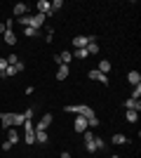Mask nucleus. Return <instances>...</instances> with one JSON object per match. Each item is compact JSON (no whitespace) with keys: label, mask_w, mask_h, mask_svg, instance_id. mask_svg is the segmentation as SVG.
I'll return each mask as SVG.
<instances>
[{"label":"nucleus","mask_w":141,"mask_h":158,"mask_svg":"<svg viewBox=\"0 0 141 158\" xmlns=\"http://www.w3.org/2000/svg\"><path fill=\"white\" fill-rule=\"evenodd\" d=\"M33 113H35L33 106L26 109V113H0V123H2L5 130H10V127H21L26 120L33 118Z\"/></svg>","instance_id":"1"},{"label":"nucleus","mask_w":141,"mask_h":158,"mask_svg":"<svg viewBox=\"0 0 141 158\" xmlns=\"http://www.w3.org/2000/svg\"><path fill=\"white\" fill-rule=\"evenodd\" d=\"M66 113L85 116V118H87V125H89V127H99V118H96L94 109H89V106H85V104H80V106H66Z\"/></svg>","instance_id":"2"},{"label":"nucleus","mask_w":141,"mask_h":158,"mask_svg":"<svg viewBox=\"0 0 141 158\" xmlns=\"http://www.w3.org/2000/svg\"><path fill=\"white\" fill-rule=\"evenodd\" d=\"M24 142H26V144H35V125L31 120L24 123Z\"/></svg>","instance_id":"3"},{"label":"nucleus","mask_w":141,"mask_h":158,"mask_svg":"<svg viewBox=\"0 0 141 158\" xmlns=\"http://www.w3.org/2000/svg\"><path fill=\"white\" fill-rule=\"evenodd\" d=\"M94 40H96L94 35H75L71 45H75V50H82V47H87L89 43H94Z\"/></svg>","instance_id":"4"},{"label":"nucleus","mask_w":141,"mask_h":158,"mask_svg":"<svg viewBox=\"0 0 141 158\" xmlns=\"http://www.w3.org/2000/svg\"><path fill=\"white\" fill-rule=\"evenodd\" d=\"M82 139H85V149H87L89 153H96V144H94V132L85 130V132H82Z\"/></svg>","instance_id":"5"},{"label":"nucleus","mask_w":141,"mask_h":158,"mask_svg":"<svg viewBox=\"0 0 141 158\" xmlns=\"http://www.w3.org/2000/svg\"><path fill=\"white\" fill-rule=\"evenodd\" d=\"M73 130L78 132V135H82L85 130H89L87 118H85V116H75V120H73Z\"/></svg>","instance_id":"6"},{"label":"nucleus","mask_w":141,"mask_h":158,"mask_svg":"<svg viewBox=\"0 0 141 158\" xmlns=\"http://www.w3.org/2000/svg\"><path fill=\"white\" fill-rule=\"evenodd\" d=\"M54 120L52 113H45L40 120H38V125H35V132H47V127H49V123Z\"/></svg>","instance_id":"7"},{"label":"nucleus","mask_w":141,"mask_h":158,"mask_svg":"<svg viewBox=\"0 0 141 158\" xmlns=\"http://www.w3.org/2000/svg\"><path fill=\"white\" fill-rule=\"evenodd\" d=\"M45 14H31V28H38V31H42V26H45Z\"/></svg>","instance_id":"8"},{"label":"nucleus","mask_w":141,"mask_h":158,"mask_svg":"<svg viewBox=\"0 0 141 158\" xmlns=\"http://www.w3.org/2000/svg\"><path fill=\"white\" fill-rule=\"evenodd\" d=\"M54 59H57V64H71V61H73V52H71V50H64L61 54H54Z\"/></svg>","instance_id":"9"},{"label":"nucleus","mask_w":141,"mask_h":158,"mask_svg":"<svg viewBox=\"0 0 141 158\" xmlns=\"http://www.w3.org/2000/svg\"><path fill=\"white\" fill-rule=\"evenodd\" d=\"M12 14H14V19H19V17H24V14H28V5H26V2H17V5L12 7Z\"/></svg>","instance_id":"10"},{"label":"nucleus","mask_w":141,"mask_h":158,"mask_svg":"<svg viewBox=\"0 0 141 158\" xmlns=\"http://www.w3.org/2000/svg\"><path fill=\"white\" fill-rule=\"evenodd\" d=\"M38 14H45V17H52V7H49V2L47 0H38Z\"/></svg>","instance_id":"11"},{"label":"nucleus","mask_w":141,"mask_h":158,"mask_svg":"<svg viewBox=\"0 0 141 158\" xmlns=\"http://www.w3.org/2000/svg\"><path fill=\"white\" fill-rule=\"evenodd\" d=\"M122 106H125V111H141V102L139 99H132V97H129Z\"/></svg>","instance_id":"12"},{"label":"nucleus","mask_w":141,"mask_h":158,"mask_svg":"<svg viewBox=\"0 0 141 158\" xmlns=\"http://www.w3.org/2000/svg\"><path fill=\"white\" fill-rule=\"evenodd\" d=\"M87 76H89V78H92V80H99V83H104V85H111V80H108V76H104V73H99V71H96V69H94V71H89Z\"/></svg>","instance_id":"13"},{"label":"nucleus","mask_w":141,"mask_h":158,"mask_svg":"<svg viewBox=\"0 0 141 158\" xmlns=\"http://www.w3.org/2000/svg\"><path fill=\"white\" fill-rule=\"evenodd\" d=\"M7 142H10V144H17V142H21V137H19V130H17V127H10V130H7Z\"/></svg>","instance_id":"14"},{"label":"nucleus","mask_w":141,"mask_h":158,"mask_svg":"<svg viewBox=\"0 0 141 158\" xmlns=\"http://www.w3.org/2000/svg\"><path fill=\"white\" fill-rule=\"evenodd\" d=\"M129 139L125 137V135H120V132H115L113 137H111V144H115V146H122V144H127Z\"/></svg>","instance_id":"15"},{"label":"nucleus","mask_w":141,"mask_h":158,"mask_svg":"<svg viewBox=\"0 0 141 158\" xmlns=\"http://www.w3.org/2000/svg\"><path fill=\"white\" fill-rule=\"evenodd\" d=\"M127 80L132 83V87H134V85H141V73H139V71H129V73H127Z\"/></svg>","instance_id":"16"},{"label":"nucleus","mask_w":141,"mask_h":158,"mask_svg":"<svg viewBox=\"0 0 141 158\" xmlns=\"http://www.w3.org/2000/svg\"><path fill=\"white\" fill-rule=\"evenodd\" d=\"M68 78V64H59V71H57V80H66Z\"/></svg>","instance_id":"17"},{"label":"nucleus","mask_w":141,"mask_h":158,"mask_svg":"<svg viewBox=\"0 0 141 158\" xmlns=\"http://www.w3.org/2000/svg\"><path fill=\"white\" fill-rule=\"evenodd\" d=\"M2 38H5V43H7V45H17V35H14V31H12V28H7V31L2 33Z\"/></svg>","instance_id":"18"},{"label":"nucleus","mask_w":141,"mask_h":158,"mask_svg":"<svg viewBox=\"0 0 141 158\" xmlns=\"http://www.w3.org/2000/svg\"><path fill=\"white\" fill-rule=\"evenodd\" d=\"M111 69H113V66H111V61H108V59H101V61H99V69H96V71L104 73V76H108V71H111Z\"/></svg>","instance_id":"19"},{"label":"nucleus","mask_w":141,"mask_h":158,"mask_svg":"<svg viewBox=\"0 0 141 158\" xmlns=\"http://www.w3.org/2000/svg\"><path fill=\"white\" fill-rule=\"evenodd\" d=\"M40 33H42V31H38V28H31V26L24 28V35H26V38H38Z\"/></svg>","instance_id":"20"},{"label":"nucleus","mask_w":141,"mask_h":158,"mask_svg":"<svg viewBox=\"0 0 141 158\" xmlns=\"http://www.w3.org/2000/svg\"><path fill=\"white\" fill-rule=\"evenodd\" d=\"M125 118H127V123H136L139 120V111H125Z\"/></svg>","instance_id":"21"},{"label":"nucleus","mask_w":141,"mask_h":158,"mask_svg":"<svg viewBox=\"0 0 141 158\" xmlns=\"http://www.w3.org/2000/svg\"><path fill=\"white\" fill-rule=\"evenodd\" d=\"M35 142H38V144H47V142H49L47 132H35Z\"/></svg>","instance_id":"22"},{"label":"nucleus","mask_w":141,"mask_h":158,"mask_svg":"<svg viewBox=\"0 0 141 158\" xmlns=\"http://www.w3.org/2000/svg\"><path fill=\"white\" fill-rule=\"evenodd\" d=\"M17 21H19V26L28 28V26H31V14H24V17H19V19H17Z\"/></svg>","instance_id":"23"},{"label":"nucleus","mask_w":141,"mask_h":158,"mask_svg":"<svg viewBox=\"0 0 141 158\" xmlns=\"http://www.w3.org/2000/svg\"><path fill=\"white\" fill-rule=\"evenodd\" d=\"M89 54H87V50H85V47H82V50H75L73 52V59H87Z\"/></svg>","instance_id":"24"},{"label":"nucleus","mask_w":141,"mask_h":158,"mask_svg":"<svg viewBox=\"0 0 141 158\" xmlns=\"http://www.w3.org/2000/svg\"><path fill=\"white\" fill-rule=\"evenodd\" d=\"M85 50H87V54H99V45H96V40H94V43H89Z\"/></svg>","instance_id":"25"},{"label":"nucleus","mask_w":141,"mask_h":158,"mask_svg":"<svg viewBox=\"0 0 141 158\" xmlns=\"http://www.w3.org/2000/svg\"><path fill=\"white\" fill-rule=\"evenodd\" d=\"M49 7H52V14H54V12H59L61 7H64V2H61V0H54V2H49Z\"/></svg>","instance_id":"26"},{"label":"nucleus","mask_w":141,"mask_h":158,"mask_svg":"<svg viewBox=\"0 0 141 158\" xmlns=\"http://www.w3.org/2000/svg\"><path fill=\"white\" fill-rule=\"evenodd\" d=\"M94 144H96V151H104V149H106V142L99 139V137H94Z\"/></svg>","instance_id":"27"},{"label":"nucleus","mask_w":141,"mask_h":158,"mask_svg":"<svg viewBox=\"0 0 141 158\" xmlns=\"http://www.w3.org/2000/svg\"><path fill=\"white\" fill-rule=\"evenodd\" d=\"M19 64V57H17V54H10V57H7V66H17Z\"/></svg>","instance_id":"28"},{"label":"nucleus","mask_w":141,"mask_h":158,"mask_svg":"<svg viewBox=\"0 0 141 158\" xmlns=\"http://www.w3.org/2000/svg\"><path fill=\"white\" fill-rule=\"evenodd\" d=\"M141 97V85H134L132 87V99H139Z\"/></svg>","instance_id":"29"},{"label":"nucleus","mask_w":141,"mask_h":158,"mask_svg":"<svg viewBox=\"0 0 141 158\" xmlns=\"http://www.w3.org/2000/svg\"><path fill=\"white\" fill-rule=\"evenodd\" d=\"M52 38H54V28H52V26H47V35H45V43H52Z\"/></svg>","instance_id":"30"},{"label":"nucleus","mask_w":141,"mask_h":158,"mask_svg":"<svg viewBox=\"0 0 141 158\" xmlns=\"http://www.w3.org/2000/svg\"><path fill=\"white\" fill-rule=\"evenodd\" d=\"M5 69H7V59H5V57H0V73L5 71Z\"/></svg>","instance_id":"31"},{"label":"nucleus","mask_w":141,"mask_h":158,"mask_svg":"<svg viewBox=\"0 0 141 158\" xmlns=\"http://www.w3.org/2000/svg\"><path fill=\"white\" fill-rule=\"evenodd\" d=\"M5 31H7V26L2 24V21H0V33H5Z\"/></svg>","instance_id":"32"},{"label":"nucleus","mask_w":141,"mask_h":158,"mask_svg":"<svg viewBox=\"0 0 141 158\" xmlns=\"http://www.w3.org/2000/svg\"><path fill=\"white\" fill-rule=\"evenodd\" d=\"M111 158H122V156H111Z\"/></svg>","instance_id":"33"}]
</instances>
